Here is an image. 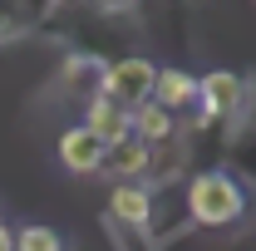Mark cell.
I'll return each mask as SVG.
<instances>
[{
  "mask_svg": "<svg viewBox=\"0 0 256 251\" xmlns=\"http://www.w3.org/2000/svg\"><path fill=\"white\" fill-rule=\"evenodd\" d=\"M188 217H192V226H207V232L236 226L246 217V188L232 172H222V168L197 172L188 182Z\"/></svg>",
  "mask_w": 256,
  "mask_h": 251,
  "instance_id": "1",
  "label": "cell"
},
{
  "mask_svg": "<svg viewBox=\"0 0 256 251\" xmlns=\"http://www.w3.org/2000/svg\"><path fill=\"white\" fill-rule=\"evenodd\" d=\"M153 79H158V64L153 60H138V54L133 60H114V64H104V74H98V94L133 114L138 104L153 98Z\"/></svg>",
  "mask_w": 256,
  "mask_h": 251,
  "instance_id": "2",
  "label": "cell"
},
{
  "mask_svg": "<svg viewBox=\"0 0 256 251\" xmlns=\"http://www.w3.org/2000/svg\"><path fill=\"white\" fill-rule=\"evenodd\" d=\"M242 104H246V84H242V74H232V69H212V74L197 79V118H192V124L232 118Z\"/></svg>",
  "mask_w": 256,
  "mask_h": 251,
  "instance_id": "3",
  "label": "cell"
},
{
  "mask_svg": "<svg viewBox=\"0 0 256 251\" xmlns=\"http://www.w3.org/2000/svg\"><path fill=\"white\" fill-rule=\"evenodd\" d=\"M84 133H94L104 148H118L124 138H133V114L118 108L114 98L94 94L89 104H84Z\"/></svg>",
  "mask_w": 256,
  "mask_h": 251,
  "instance_id": "4",
  "label": "cell"
},
{
  "mask_svg": "<svg viewBox=\"0 0 256 251\" xmlns=\"http://www.w3.org/2000/svg\"><path fill=\"white\" fill-rule=\"evenodd\" d=\"M98 172H108V178H114V188H118V182H138V188H148L153 148H148V143H138V138H124L118 148H104V168H98Z\"/></svg>",
  "mask_w": 256,
  "mask_h": 251,
  "instance_id": "5",
  "label": "cell"
},
{
  "mask_svg": "<svg viewBox=\"0 0 256 251\" xmlns=\"http://www.w3.org/2000/svg\"><path fill=\"white\" fill-rule=\"evenodd\" d=\"M108 217L118 232H148L153 226V192L138 182H118L108 192Z\"/></svg>",
  "mask_w": 256,
  "mask_h": 251,
  "instance_id": "6",
  "label": "cell"
},
{
  "mask_svg": "<svg viewBox=\"0 0 256 251\" xmlns=\"http://www.w3.org/2000/svg\"><path fill=\"white\" fill-rule=\"evenodd\" d=\"M60 158L69 172H79V178H94L98 168H104V143H98L94 133H84V124L64 128L60 133Z\"/></svg>",
  "mask_w": 256,
  "mask_h": 251,
  "instance_id": "7",
  "label": "cell"
},
{
  "mask_svg": "<svg viewBox=\"0 0 256 251\" xmlns=\"http://www.w3.org/2000/svg\"><path fill=\"white\" fill-rule=\"evenodd\" d=\"M133 138L148 143V148H168V143L182 138V118L168 114V108H158V104H138L133 108Z\"/></svg>",
  "mask_w": 256,
  "mask_h": 251,
  "instance_id": "8",
  "label": "cell"
},
{
  "mask_svg": "<svg viewBox=\"0 0 256 251\" xmlns=\"http://www.w3.org/2000/svg\"><path fill=\"white\" fill-rule=\"evenodd\" d=\"M148 104H158V108H168V114L192 108V104H197V74H188V69H158Z\"/></svg>",
  "mask_w": 256,
  "mask_h": 251,
  "instance_id": "9",
  "label": "cell"
},
{
  "mask_svg": "<svg viewBox=\"0 0 256 251\" xmlns=\"http://www.w3.org/2000/svg\"><path fill=\"white\" fill-rule=\"evenodd\" d=\"M15 251H64V236L44 222H30V226L15 232Z\"/></svg>",
  "mask_w": 256,
  "mask_h": 251,
  "instance_id": "10",
  "label": "cell"
},
{
  "mask_svg": "<svg viewBox=\"0 0 256 251\" xmlns=\"http://www.w3.org/2000/svg\"><path fill=\"white\" fill-rule=\"evenodd\" d=\"M0 251H15V232H10V222H0Z\"/></svg>",
  "mask_w": 256,
  "mask_h": 251,
  "instance_id": "11",
  "label": "cell"
}]
</instances>
